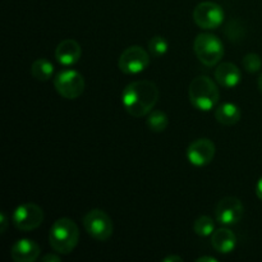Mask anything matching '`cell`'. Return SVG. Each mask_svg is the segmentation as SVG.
Here are the masks:
<instances>
[{
    "instance_id": "obj_2",
    "label": "cell",
    "mask_w": 262,
    "mask_h": 262,
    "mask_svg": "<svg viewBox=\"0 0 262 262\" xmlns=\"http://www.w3.org/2000/svg\"><path fill=\"white\" fill-rule=\"evenodd\" d=\"M79 241L78 225L69 217H61L54 222L49 232V243L59 255L73 252Z\"/></svg>"
},
{
    "instance_id": "obj_20",
    "label": "cell",
    "mask_w": 262,
    "mask_h": 262,
    "mask_svg": "<svg viewBox=\"0 0 262 262\" xmlns=\"http://www.w3.org/2000/svg\"><path fill=\"white\" fill-rule=\"evenodd\" d=\"M169 43L166 41L165 37L163 36H154L151 37V40L148 41V51H150L151 55H154L155 58H161L163 55H165L168 53Z\"/></svg>"
},
{
    "instance_id": "obj_16",
    "label": "cell",
    "mask_w": 262,
    "mask_h": 262,
    "mask_svg": "<svg viewBox=\"0 0 262 262\" xmlns=\"http://www.w3.org/2000/svg\"><path fill=\"white\" fill-rule=\"evenodd\" d=\"M241 117H242L241 109L233 102H224L215 109V119L225 127L235 125L241 120Z\"/></svg>"
},
{
    "instance_id": "obj_8",
    "label": "cell",
    "mask_w": 262,
    "mask_h": 262,
    "mask_svg": "<svg viewBox=\"0 0 262 262\" xmlns=\"http://www.w3.org/2000/svg\"><path fill=\"white\" fill-rule=\"evenodd\" d=\"M150 54L138 45L129 46L119 56L118 67L124 74H138L150 66Z\"/></svg>"
},
{
    "instance_id": "obj_17",
    "label": "cell",
    "mask_w": 262,
    "mask_h": 262,
    "mask_svg": "<svg viewBox=\"0 0 262 262\" xmlns=\"http://www.w3.org/2000/svg\"><path fill=\"white\" fill-rule=\"evenodd\" d=\"M54 73V66L50 60L45 58L36 59L31 66V74L40 82H46L51 78Z\"/></svg>"
},
{
    "instance_id": "obj_26",
    "label": "cell",
    "mask_w": 262,
    "mask_h": 262,
    "mask_svg": "<svg viewBox=\"0 0 262 262\" xmlns=\"http://www.w3.org/2000/svg\"><path fill=\"white\" fill-rule=\"evenodd\" d=\"M197 262H217L215 257H209V256H202V257H199L196 260Z\"/></svg>"
},
{
    "instance_id": "obj_11",
    "label": "cell",
    "mask_w": 262,
    "mask_h": 262,
    "mask_svg": "<svg viewBox=\"0 0 262 262\" xmlns=\"http://www.w3.org/2000/svg\"><path fill=\"white\" fill-rule=\"evenodd\" d=\"M216 154V146L209 138H199L193 141L187 148V159L193 166L201 168L206 166L214 160Z\"/></svg>"
},
{
    "instance_id": "obj_21",
    "label": "cell",
    "mask_w": 262,
    "mask_h": 262,
    "mask_svg": "<svg viewBox=\"0 0 262 262\" xmlns=\"http://www.w3.org/2000/svg\"><path fill=\"white\" fill-rule=\"evenodd\" d=\"M242 66L248 73H256L262 68V59L258 54L250 53L243 56Z\"/></svg>"
},
{
    "instance_id": "obj_24",
    "label": "cell",
    "mask_w": 262,
    "mask_h": 262,
    "mask_svg": "<svg viewBox=\"0 0 262 262\" xmlns=\"http://www.w3.org/2000/svg\"><path fill=\"white\" fill-rule=\"evenodd\" d=\"M182 262L183 258L181 256H176V255H170V256H166V257L163 258V262Z\"/></svg>"
},
{
    "instance_id": "obj_6",
    "label": "cell",
    "mask_w": 262,
    "mask_h": 262,
    "mask_svg": "<svg viewBox=\"0 0 262 262\" xmlns=\"http://www.w3.org/2000/svg\"><path fill=\"white\" fill-rule=\"evenodd\" d=\"M84 78L79 72L66 69L56 74L54 78V87L61 97L67 100H76L83 94Z\"/></svg>"
},
{
    "instance_id": "obj_12",
    "label": "cell",
    "mask_w": 262,
    "mask_h": 262,
    "mask_svg": "<svg viewBox=\"0 0 262 262\" xmlns=\"http://www.w3.org/2000/svg\"><path fill=\"white\" fill-rule=\"evenodd\" d=\"M82 56V48L73 38H66L58 43L55 49V59L64 67H71L78 63Z\"/></svg>"
},
{
    "instance_id": "obj_25",
    "label": "cell",
    "mask_w": 262,
    "mask_h": 262,
    "mask_svg": "<svg viewBox=\"0 0 262 262\" xmlns=\"http://www.w3.org/2000/svg\"><path fill=\"white\" fill-rule=\"evenodd\" d=\"M256 196L262 201V178L258 179L257 184H256Z\"/></svg>"
},
{
    "instance_id": "obj_18",
    "label": "cell",
    "mask_w": 262,
    "mask_h": 262,
    "mask_svg": "<svg viewBox=\"0 0 262 262\" xmlns=\"http://www.w3.org/2000/svg\"><path fill=\"white\" fill-rule=\"evenodd\" d=\"M146 124H147L148 129L152 130L155 133H161L168 128L169 119L166 113L163 110H152L148 114L147 119H146Z\"/></svg>"
},
{
    "instance_id": "obj_23",
    "label": "cell",
    "mask_w": 262,
    "mask_h": 262,
    "mask_svg": "<svg viewBox=\"0 0 262 262\" xmlns=\"http://www.w3.org/2000/svg\"><path fill=\"white\" fill-rule=\"evenodd\" d=\"M41 261L42 262H59L60 261V257H59L58 255H55V253H48V255H45L42 258H41Z\"/></svg>"
},
{
    "instance_id": "obj_14",
    "label": "cell",
    "mask_w": 262,
    "mask_h": 262,
    "mask_svg": "<svg viewBox=\"0 0 262 262\" xmlns=\"http://www.w3.org/2000/svg\"><path fill=\"white\" fill-rule=\"evenodd\" d=\"M214 76L215 81L224 89H233V87L238 86L242 79V73H241L239 68L230 61L219 64L215 68Z\"/></svg>"
},
{
    "instance_id": "obj_27",
    "label": "cell",
    "mask_w": 262,
    "mask_h": 262,
    "mask_svg": "<svg viewBox=\"0 0 262 262\" xmlns=\"http://www.w3.org/2000/svg\"><path fill=\"white\" fill-rule=\"evenodd\" d=\"M257 86H258V90H260L261 94H262V73L260 74V76H258V79H257Z\"/></svg>"
},
{
    "instance_id": "obj_3",
    "label": "cell",
    "mask_w": 262,
    "mask_h": 262,
    "mask_svg": "<svg viewBox=\"0 0 262 262\" xmlns=\"http://www.w3.org/2000/svg\"><path fill=\"white\" fill-rule=\"evenodd\" d=\"M189 101L201 112H210L216 106L220 99V92L215 82L207 76L196 77L188 89Z\"/></svg>"
},
{
    "instance_id": "obj_19",
    "label": "cell",
    "mask_w": 262,
    "mask_h": 262,
    "mask_svg": "<svg viewBox=\"0 0 262 262\" xmlns=\"http://www.w3.org/2000/svg\"><path fill=\"white\" fill-rule=\"evenodd\" d=\"M215 230V222L212 217L202 215L193 223V232L199 237H211Z\"/></svg>"
},
{
    "instance_id": "obj_1",
    "label": "cell",
    "mask_w": 262,
    "mask_h": 262,
    "mask_svg": "<svg viewBox=\"0 0 262 262\" xmlns=\"http://www.w3.org/2000/svg\"><path fill=\"white\" fill-rule=\"evenodd\" d=\"M158 100V86L148 79L130 82L122 94V104L125 112L135 118H142L150 114Z\"/></svg>"
},
{
    "instance_id": "obj_10",
    "label": "cell",
    "mask_w": 262,
    "mask_h": 262,
    "mask_svg": "<svg viewBox=\"0 0 262 262\" xmlns=\"http://www.w3.org/2000/svg\"><path fill=\"white\" fill-rule=\"evenodd\" d=\"M245 215V206L237 197H224L215 207V219L222 225H235Z\"/></svg>"
},
{
    "instance_id": "obj_22",
    "label": "cell",
    "mask_w": 262,
    "mask_h": 262,
    "mask_svg": "<svg viewBox=\"0 0 262 262\" xmlns=\"http://www.w3.org/2000/svg\"><path fill=\"white\" fill-rule=\"evenodd\" d=\"M7 228H8V217L7 215H5V212L2 211L0 212V233L4 234Z\"/></svg>"
},
{
    "instance_id": "obj_5",
    "label": "cell",
    "mask_w": 262,
    "mask_h": 262,
    "mask_svg": "<svg viewBox=\"0 0 262 262\" xmlns=\"http://www.w3.org/2000/svg\"><path fill=\"white\" fill-rule=\"evenodd\" d=\"M83 227L87 234L99 242L110 239L114 232L113 220L106 212L100 209H92L84 215Z\"/></svg>"
},
{
    "instance_id": "obj_4",
    "label": "cell",
    "mask_w": 262,
    "mask_h": 262,
    "mask_svg": "<svg viewBox=\"0 0 262 262\" xmlns=\"http://www.w3.org/2000/svg\"><path fill=\"white\" fill-rule=\"evenodd\" d=\"M193 51L197 59L206 67H215L224 56L222 40L212 33H200L193 42Z\"/></svg>"
},
{
    "instance_id": "obj_9",
    "label": "cell",
    "mask_w": 262,
    "mask_h": 262,
    "mask_svg": "<svg viewBox=\"0 0 262 262\" xmlns=\"http://www.w3.org/2000/svg\"><path fill=\"white\" fill-rule=\"evenodd\" d=\"M224 9L214 2H202L194 8L193 20L200 28L214 30L224 22Z\"/></svg>"
},
{
    "instance_id": "obj_7",
    "label": "cell",
    "mask_w": 262,
    "mask_h": 262,
    "mask_svg": "<svg viewBox=\"0 0 262 262\" xmlns=\"http://www.w3.org/2000/svg\"><path fill=\"white\" fill-rule=\"evenodd\" d=\"M43 211L38 205L33 202L19 205L13 211L12 223L20 232H31L35 230L42 224Z\"/></svg>"
},
{
    "instance_id": "obj_15",
    "label": "cell",
    "mask_w": 262,
    "mask_h": 262,
    "mask_svg": "<svg viewBox=\"0 0 262 262\" xmlns=\"http://www.w3.org/2000/svg\"><path fill=\"white\" fill-rule=\"evenodd\" d=\"M211 246L217 253L228 255L234 251L237 246V237L228 228H219L211 234Z\"/></svg>"
},
{
    "instance_id": "obj_13",
    "label": "cell",
    "mask_w": 262,
    "mask_h": 262,
    "mask_svg": "<svg viewBox=\"0 0 262 262\" xmlns=\"http://www.w3.org/2000/svg\"><path fill=\"white\" fill-rule=\"evenodd\" d=\"M41 248L35 241L27 239H18L10 250V256L13 261L15 262H35L40 257Z\"/></svg>"
}]
</instances>
